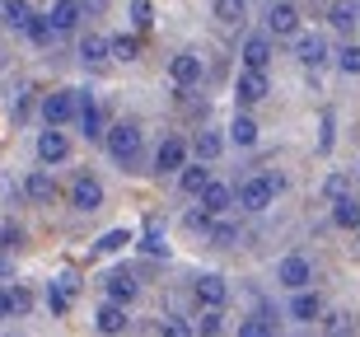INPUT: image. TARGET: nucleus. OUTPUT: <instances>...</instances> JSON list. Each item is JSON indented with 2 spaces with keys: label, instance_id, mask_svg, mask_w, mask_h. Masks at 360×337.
<instances>
[{
  "label": "nucleus",
  "instance_id": "8",
  "mask_svg": "<svg viewBox=\"0 0 360 337\" xmlns=\"http://www.w3.org/2000/svg\"><path fill=\"white\" fill-rule=\"evenodd\" d=\"M201 70H206V66H201L197 52H178L174 61H169V80H174L178 89H197V84H201Z\"/></svg>",
  "mask_w": 360,
  "mask_h": 337
},
{
  "label": "nucleus",
  "instance_id": "38",
  "mask_svg": "<svg viewBox=\"0 0 360 337\" xmlns=\"http://www.w3.org/2000/svg\"><path fill=\"white\" fill-rule=\"evenodd\" d=\"M131 24L136 28H150V24H155V5H150V0H131Z\"/></svg>",
  "mask_w": 360,
  "mask_h": 337
},
{
  "label": "nucleus",
  "instance_id": "46",
  "mask_svg": "<svg viewBox=\"0 0 360 337\" xmlns=\"http://www.w3.org/2000/svg\"><path fill=\"white\" fill-rule=\"evenodd\" d=\"M10 276H14V262H10L5 253H0V281H10Z\"/></svg>",
  "mask_w": 360,
  "mask_h": 337
},
{
  "label": "nucleus",
  "instance_id": "27",
  "mask_svg": "<svg viewBox=\"0 0 360 337\" xmlns=\"http://www.w3.org/2000/svg\"><path fill=\"white\" fill-rule=\"evenodd\" d=\"M80 61H84V66L112 61V56H108V38H98V33H84V38H80Z\"/></svg>",
  "mask_w": 360,
  "mask_h": 337
},
{
  "label": "nucleus",
  "instance_id": "37",
  "mask_svg": "<svg viewBox=\"0 0 360 337\" xmlns=\"http://www.w3.org/2000/svg\"><path fill=\"white\" fill-rule=\"evenodd\" d=\"M5 300H10V314H14V319H24V314L33 310V295H28L24 286H5Z\"/></svg>",
  "mask_w": 360,
  "mask_h": 337
},
{
  "label": "nucleus",
  "instance_id": "16",
  "mask_svg": "<svg viewBox=\"0 0 360 337\" xmlns=\"http://www.w3.org/2000/svg\"><path fill=\"white\" fill-rule=\"evenodd\" d=\"M47 19H52L56 33H75V28H80V19H84V5H80V0H52Z\"/></svg>",
  "mask_w": 360,
  "mask_h": 337
},
{
  "label": "nucleus",
  "instance_id": "31",
  "mask_svg": "<svg viewBox=\"0 0 360 337\" xmlns=\"http://www.w3.org/2000/svg\"><path fill=\"white\" fill-rule=\"evenodd\" d=\"M70 295H75V291H70L66 281H52V286H47V310H52L56 319H61V314L70 310Z\"/></svg>",
  "mask_w": 360,
  "mask_h": 337
},
{
  "label": "nucleus",
  "instance_id": "25",
  "mask_svg": "<svg viewBox=\"0 0 360 337\" xmlns=\"http://www.w3.org/2000/svg\"><path fill=\"white\" fill-rule=\"evenodd\" d=\"M356 19H360V5H356V0H337L333 10H328V24H333L337 33H351V28H356Z\"/></svg>",
  "mask_w": 360,
  "mask_h": 337
},
{
  "label": "nucleus",
  "instance_id": "40",
  "mask_svg": "<svg viewBox=\"0 0 360 337\" xmlns=\"http://www.w3.org/2000/svg\"><path fill=\"white\" fill-rule=\"evenodd\" d=\"M337 66L347 70V75H360V47H342L337 52Z\"/></svg>",
  "mask_w": 360,
  "mask_h": 337
},
{
  "label": "nucleus",
  "instance_id": "30",
  "mask_svg": "<svg viewBox=\"0 0 360 337\" xmlns=\"http://www.w3.org/2000/svg\"><path fill=\"white\" fill-rule=\"evenodd\" d=\"M108 56H112V61H136V56H141V42L127 38V33H112V38H108Z\"/></svg>",
  "mask_w": 360,
  "mask_h": 337
},
{
  "label": "nucleus",
  "instance_id": "5",
  "mask_svg": "<svg viewBox=\"0 0 360 337\" xmlns=\"http://www.w3.org/2000/svg\"><path fill=\"white\" fill-rule=\"evenodd\" d=\"M267 94H271V84H267V70H253V66H243V70H239V84H234V98H239L243 108H253V103H262Z\"/></svg>",
  "mask_w": 360,
  "mask_h": 337
},
{
  "label": "nucleus",
  "instance_id": "23",
  "mask_svg": "<svg viewBox=\"0 0 360 337\" xmlns=\"http://www.w3.org/2000/svg\"><path fill=\"white\" fill-rule=\"evenodd\" d=\"M146 257H169V234H164V225L160 220H150L146 225V234H141V243H136Z\"/></svg>",
  "mask_w": 360,
  "mask_h": 337
},
{
  "label": "nucleus",
  "instance_id": "33",
  "mask_svg": "<svg viewBox=\"0 0 360 337\" xmlns=\"http://www.w3.org/2000/svg\"><path fill=\"white\" fill-rule=\"evenodd\" d=\"M127 243H136V239H131V229H108L103 239L94 243V253H122Z\"/></svg>",
  "mask_w": 360,
  "mask_h": 337
},
{
  "label": "nucleus",
  "instance_id": "41",
  "mask_svg": "<svg viewBox=\"0 0 360 337\" xmlns=\"http://www.w3.org/2000/svg\"><path fill=\"white\" fill-rule=\"evenodd\" d=\"M323 192H328V202H333V197H342V192H351V178H347V174H333L328 183H323Z\"/></svg>",
  "mask_w": 360,
  "mask_h": 337
},
{
  "label": "nucleus",
  "instance_id": "45",
  "mask_svg": "<svg viewBox=\"0 0 360 337\" xmlns=\"http://www.w3.org/2000/svg\"><path fill=\"white\" fill-rule=\"evenodd\" d=\"M80 5H84V14H103L108 10V0H80Z\"/></svg>",
  "mask_w": 360,
  "mask_h": 337
},
{
  "label": "nucleus",
  "instance_id": "18",
  "mask_svg": "<svg viewBox=\"0 0 360 337\" xmlns=\"http://www.w3.org/2000/svg\"><path fill=\"white\" fill-rule=\"evenodd\" d=\"M136 291H141V281H136L127 267H122V272H108V276H103V295H108V300H122V305H131Z\"/></svg>",
  "mask_w": 360,
  "mask_h": 337
},
{
  "label": "nucleus",
  "instance_id": "10",
  "mask_svg": "<svg viewBox=\"0 0 360 337\" xmlns=\"http://www.w3.org/2000/svg\"><path fill=\"white\" fill-rule=\"evenodd\" d=\"M192 291H197V305H220V310L229 305V281L220 272H201L197 281H192Z\"/></svg>",
  "mask_w": 360,
  "mask_h": 337
},
{
  "label": "nucleus",
  "instance_id": "12",
  "mask_svg": "<svg viewBox=\"0 0 360 337\" xmlns=\"http://www.w3.org/2000/svg\"><path fill=\"white\" fill-rule=\"evenodd\" d=\"M94 328H98V333H108V337L127 333V328H131L127 305H122V300H103V305H98V314H94Z\"/></svg>",
  "mask_w": 360,
  "mask_h": 337
},
{
  "label": "nucleus",
  "instance_id": "28",
  "mask_svg": "<svg viewBox=\"0 0 360 337\" xmlns=\"http://www.w3.org/2000/svg\"><path fill=\"white\" fill-rule=\"evenodd\" d=\"M229 141H234L239 150H248L257 141V127H253V117H248V113H234V122H229Z\"/></svg>",
  "mask_w": 360,
  "mask_h": 337
},
{
  "label": "nucleus",
  "instance_id": "1",
  "mask_svg": "<svg viewBox=\"0 0 360 337\" xmlns=\"http://www.w3.org/2000/svg\"><path fill=\"white\" fill-rule=\"evenodd\" d=\"M281 188H285V178H281V174H253V178H243L239 188H234V206L248 211V216H257V211H267V206L276 202Z\"/></svg>",
  "mask_w": 360,
  "mask_h": 337
},
{
  "label": "nucleus",
  "instance_id": "42",
  "mask_svg": "<svg viewBox=\"0 0 360 337\" xmlns=\"http://www.w3.org/2000/svg\"><path fill=\"white\" fill-rule=\"evenodd\" d=\"M160 333H174V337H187V333H192V324H183V319H174V314H169V319H164V324H160Z\"/></svg>",
  "mask_w": 360,
  "mask_h": 337
},
{
  "label": "nucleus",
  "instance_id": "36",
  "mask_svg": "<svg viewBox=\"0 0 360 337\" xmlns=\"http://www.w3.org/2000/svg\"><path fill=\"white\" fill-rule=\"evenodd\" d=\"M239 333H243V337H271V333H276V319H267V314H253V319H243V324H239Z\"/></svg>",
  "mask_w": 360,
  "mask_h": 337
},
{
  "label": "nucleus",
  "instance_id": "43",
  "mask_svg": "<svg viewBox=\"0 0 360 337\" xmlns=\"http://www.w3.org/2000/svg\"><path fill=\"white\" fill-rule=\"evenodd\" d=\"M14 243H19V225H5V220H0V253L14 248Z\"/></svg>",
  "mask_w": 360,
  "mask_h": 337
},
{
  "label": "nucleus",
  "instance_id": "19",
  "mask_svg": "<svg viewBox=\"0 0 360 337\" xmlns=\"http://www.w3.org/2000/svg\"><path fill=\"white\" fill-rule=\"evenodd\" d=\"M243 66L253 70H267L271 66V33H253V38H243Z\"/></svg>",
  "mask_w": 360,
  "mask_h": 337
},
{
  "label": "nucleus",
  "instance_id": "9",
  "mask_svg": "<svg viewBox=\"0 0 360 337\" xmlns=\"http://www.w3.org/2000/svg\"><path fill=\"white\" fill-rule=\"evenodd\" d=\"M24 197L33 206H52L56 197V178H52V164H42V169H33V174L24 178Z\"/></svg>",
  "mask_w": 360,
  "mask_h": 337
},
{
  "label": "nucleus",
  "instance_id": "6",
  "mask_svg": "<svg viewBox=\"0 0 360 337\" xmlns=\"http://www.w3.org/2000/svg\"><path fill=\"white\" fill-rule=\"evenodd\" d=\"M276 281L285 286V291H304V286L314 281V262H309L304 253H290V257H281V267H276Z\"/></svg>",
  "mask_w": 360,
  "mask_h": 337
},
{
  "label": "nucleus",
  "instance_id": "2",
  "mask_svg": "<svg viewBox=\"0 0 360 337\" xmlns=\"http://www.w3.org/2000/svg\"><path fill=\"white\" fill-rule=\"evenodd\" d=\"M103 146H108V155H112L117 164H127V169H131L136 155H141V127L122 117L117 127H108V132H103Z\"/></svg>",
  "mask_w": 360,
  "mask_h": 337
},
{
  "label": "nucleus",
  "instance_id": "32",
  "mask_svg": "<svg viewBox=\"0 0 360 337\" xmlns=\"http://www.w3.org/2000/svg\"><path fill=\"white\" fill-rule=\"evenodd\" d=\"M220 150H225V141H220V132H197V160H220Z\"/></svg>",
  "mask_w": 360,
  "mask_h": 337
},
{
  "label": "nucleus",
  "instance_id": "20",
  "mask_svg": "<svg viewBox=\"0 0 360 337\" xmlns=\"http://www.w3.org/2000/svg\"><path fill=\"white\" fill-rule=\"evenodd\" d=\"M319 314H323V300L314 295L309 286H304V291H295V295H290V319H295V324H314Z\"/></svg>",
  "mask_w": 360,
  "mask_h": 337
},
{
  "label": "nucleus",
  "instance_id": "44",
  "mask_svg": "<svg viewBox=\"0 0 360 337\" xmlns=\"http://www.w3.org/2000/svg\"><path fill=\"white\" fill-rule=\"evenodd\" d=\"M319 150H333V113H323V136H319Z\"/></svg>",
  "mask_w": 360,
  "mask_h": 337
},
{
  "label": "nucleus",
  "instance_id": "26",
  "mask_svg": "<svg viewBox=\"0 0 360 337\" xmlns=\"http://www.w3.org/2000/svg\"><path fill=\"white\" fill-rule=\"evenodd\" d=\"M24 33L33 38V47H52V38H61V33L52 28V19H47V14H38V10H33V19H28Z\"/></svg>",
  "mask_w": 360,
  "mask_h": 337
},
{
  "label": "nucleus",
  "instance_id": "17",
  "mask_svg": "<svg viewBox=\"0 0 360 337\" xmlns=\"http://www.w3.org/2000/svg\"><path fill=\"white\" fill-rule=\"evenodd\" d=\"M197 202L206 206L211 216H225L229 206H234V188H229V183H220V178H211V183L197 192Z\"/></svg>",
  "mask_w": 360,
  "mask_h": 337
},
{
  "label": "nucleus",
  "instance_id": "22",
  "mask_svg": "<svg viewBox=\"0 0 360 337\" xmlns=\"http://www.w3.org/2000/svg\"><path fill=\"white\" fill-rule=\"evenodd\" d=\"M333 225H337V229H356V225H360V202L351 197V192L333 197Z\"/></svg>",
  "mask_w": 360,
  "mask_h": 337
},
{
  "label": "nucleus",
  "instance_id": "7",
  "mask_svg": "<svg viewBox=\"0 0 360 337\" xmlns=\"http://www.w3.org/2000/svg\"><path fill=\"white\" fill-rule=\"evenodd\" d=\"M267 33H271V38H295V33H300V10H295L290 0H271Z\"/></svg>",
  "mask_w": 360,
  "mask_h": 337
},
{
  "label": "nucleus",
  "instance_id": "34",
  "mask_svg": "<svg viewBox=\"0 0 360 337\" xmlns=\"http://www.w3.org/2000/svg\"><path fill=\"white\" fill-rule=\"evenodd\" d=\"M220 328H225V310H220V305H201L197 333H220Z\"/></svg>",
  "mask_w": 360,
  "mask_h": 337
},
{
  "label": "nucleus",
  "instance_id": "29",
  "mask_svg": "<svg viewBox=\"0 0 360 337\" xmlns=\"http://www.w3.org/2000/svg\"><path fill=\"white\" fill-rule=\"evenodd\" d=\"M211 14L220 24H243V19H248V0H215Z\"/></svg>",
  "mask_w": 360,
  "mask_h": 337
},
{
  "label": "nucleus",
  "instance_id": "21",
  "mask_svg": "<svg viewBox=\"0 0 360 337\" xmlns=\"http://www.w3.org/2000/svg\"><path fill=\"white\" fill-rule=\"evenodd\" d=\"M28 19H33V5H28V0H0V24H5V28L24 33Z\"/></svg>",
  "mask_w": 360,
  "mask_h": 337
},
{
  "label": "nucleus",
  "instance_id": "14",
  "mask_svg": "<svg viewBox=\"0 0 360 337\" xmlns=\"http://www.w3.org/2000/svg\"><path fill=\"white\" fill-rule=\"evenodd\" d=\"M80 94V113H75V122H80L84 141H103V113H98V103H94L89 89H75Z\"/></svg>",
  "mask_w": 360,
  "mask_h": 337
},
{
  "label": "nucleus",
  "instance_id": "3",
  "mask_svg": "<svg viewBox=\"0 0 360 337\" xmlns=\"http://www.w3.org/2000/svg\"><path fill=\"white\" fill-rule=\"evenodd\" d=\"M75 113H80V94H75V89L42 94V122H47V127H66V122H75Z\"/></svg>",
  "mask_w": 360,
  "mask_h": 337
},
{
  "label": "nucleus",
  "instance_id": "11",
  "mask_svg": "<svg viewBox=\"0 0 360 337\" xmlns=\"http://www.w3.org/2000/svg\"><path fill=\"white\" fill-rule=\"evenodd\" d=\"M38 160L42 164H66L70 160V141L61 127H47V132H38Z\"/></svg>",
  "mask_w": 360,
  "mask_h": 337
},
{
  "label": "nucleus",
  "instance_id": "4",
  "mask_svg": "<svg viewBox=\"0 0 360 337\" xmlns=\"http://www.w3.org/2000/svg\"><path fill=\"white\" fill-rule=\"evenodd\" d=\"M66 202H70V211L94 216V211L103 206V183H98L94 174H75V183H70V192H66Z\"/></svg>",
  "mask_w": 360,
  "mask_h": 337
},
{
  "label": "nucleus",
  "instance_id": "15",
  "mask_svg": "<svg viewBox=\"0 0 360 337\" xmlns=\"http://www.w3.org/2000/svg\"><path fill=\"white\" fill-rule=\"evenodd\" d=\"M295 61H300V66H323V61H328L323 33H295Z\"/></svg>",
  "mask_w": 360,
  "mask_h": 337
},
{
  "label": "nucleus",
  "instance_id": "47",
  "mask_svg": "<svg viewBox=\"0 0 360 337\" xmlns=\"http://www.w3.org/2000/svg\"><path fill=\"white\" fill-rule=\"evenodd\" d=\"M0 319H10V300H5V286H0Z\"/></svg>",
  "mask_w": 360,
  "mask_h": 337
},
{
  "label": "nucleus",
  "instance_id": "39",
  "mask_svg": "<svg viewBox=\"0 0 360 337\" xmlns=\"http://www.w3.org/2000/svg\"><path fill=\"white\" fill-rule=\"evenodd\" d=\"M323 328H328V333H356V319H351V314H328V319H323Z\"/></svg>",
  "mask_w": 360,
  "mask_h": 337
},
{
  "label": "nucleus",
  "instance_id": "48",
  "mask_svg": "<svg viewBox=\"0 0 360 337\" xmlns=\"http://www.w3.org/2000/svg\"><path fill=\"white\" fill-rule=\"evenodd\" d=\"M356 5H360V0H356Z\"/></svg>",
  "mask_w": 360,
  "mask_h": 337
},
{
  "label": "nucleus",
  "instance_id": "35",
  "mask_svg": "<svg viewBox=\"0 0 360 337\" xmlns=\"http://www.w3.org/2000/svg\"><path fill=\"white\" fill-rule=\"evenodd\" d=\"M206 234H211L215 248H234V243H239V225H229V220H215Z\"/></svg>",
  "mask_w": 360,
  "mask_h": 337
},
{
  "label": "nucleus",
  "instance_id": "24",
  "mask_svg": "<svg viewBox=\"0 0 360 337\" xmlns=\"http://www.w3.org/2000/svg\"><path fill=\"white\" fill-rule=\"evenodd\" d=\"M206 183H211V169H206V160H201V164H183V169H178V188H183L187 197H197Z\"/></svg>",
  "mask_w": 360,
  "mask_h": 337
},
{
  "label": "nucleus",
  "instance_id": "13",
  "mask_svg": "<svg viewBox=\"0 0 360 337\" xmlns=\"http://www.w3.org/2000/svg\"><path fill=\"white\" fill-rule=\"evenodd\" d=\"M187 164V141L183 136H164V146L155 150V174H178Z\"/></svg>",
  "mask_w": 360,
  "mask_h": 337
}]
</instances>
